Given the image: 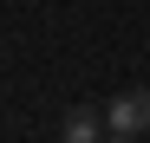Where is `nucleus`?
I'll return each mask as SVG.
<instances>
[{"mask_svg": "<svg viewBox=\"0 0 150 143\" xmlns=\"http://www.w3.org/2000/svg\"><path fill=\"white\" fill-rule=\"evenodd\" d=\"M105 130L111 137H144L150 130V91H117L105 104Z\"/></svg>", "mask_w": 150, "mask_h": 143, "instance_id": "f257e3e1", "label": "nucleus"}, {"mask_svg": "<svg viewBox=\"0 0 150 143\" xmlns=\"http://www.w3.org/2000/svg\"><path fill=\"white\" fill-rule=\"evenodd\" d=\"M98 137H105V117H98L91 104H72L65 124H59V143H98Z\"/></svg>", "mask_w": 150, "mask_h": 143, "instance_id": "f03ea898", "label": "nucleus"}, {"mask_svg": "<svg viewBox=\"0 0 150 143\" xmlns=\"http://www.w3.org/2000/svg\"><path fill=\"white\" fill-rule=\"evenodd\" d=\"M98 143H144V137H98Z\"/></svg>", "mask_w": 150, "mask_h": 143, "instance_id": "7ed1b4c3", "label": "nucleus"}]
</instances>
